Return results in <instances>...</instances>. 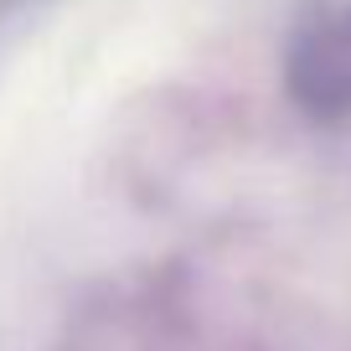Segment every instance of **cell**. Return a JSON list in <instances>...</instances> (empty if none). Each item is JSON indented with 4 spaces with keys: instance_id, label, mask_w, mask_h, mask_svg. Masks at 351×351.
Here are the masks:
<instances>
[{
    "instance_id": "1",
    "label": "cell",
    "mask_w": 351,
    "mask_h": 351,
    "mask_svg": "<svg viewBox=\"0 0 351 351\" xmlns=\"http://www.w3.org/2000/svg\"><path fill=\"white\" fill-rule=\"evenodd\" d=\"M295 88L310 109H351V16L305 36L295 57Z\"/></svg>"
}]
</instances>
